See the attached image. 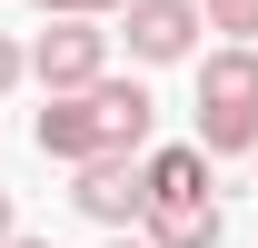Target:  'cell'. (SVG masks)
<instances>
[{
	"instance_id": "6da1fadb",
	"label": "cell",
	"mask_w": 258,
	"mask_h": 248,
	"mask_svg": "<svg viewBox=\"0 0 258 248\" xmlns=\"http://www.w3.org/2000/svg\"><path fill=\"white\" fill-rule=\"evenodd\" d=\"M40 149L70 159V169H90V159H149V129H159V99L139 90V80H99V90H70L40 109Z\"/></svg>"
},
{
	"instance_id": "7a4b0ae2",
	"label": "cell",
	"mask_w": 258,
	"mask_h": 248,
	"mask_svg": "<svg viewBox=\"0 0 258 248\" xmlns=\"http://www.w3.org/2000/svg\"><path fill=\"white\" fill-rule=\"evenodd\" d=\"M199 149L258 159V50H238V40H219L199 60Z\"/></svg>"
},
{
	"instance_id": "3957f363",
	"label": "cell",
	"mask_w": 258,
	"mask_h": 248,
	"mask_svg": "<svg viewBox=\"0 0 258 248\" xmlns=\"http://www.w3.org/2000/svg\"><path fill=\"white\" fill-rule=\"evenodd\" d=\"M30 80H40L50 99L99 90V80H109V30H99V20H50V30L30 40Z\"/></svg>"
},
{
	"instance_id": "277c9868",
	"label": "cell",
	"mask_w": 258,
	"mask_h": 248,
	"mask_svg": "<svg viewBox=\"0 0 258 248\" xmlns=\"http://www.w3.org/2000/svg\"><path fill=\"white\" fill-rule=\"evenodd\" d=\"M70 199H80V218H99L109 238H129V228L149 218V159H90Z\"/></svg>"
},
{
	"instance_id": "5b68a950",
	"label": "cell",
	"mask_w": 258,
	"mask_h": 248,
	"mask_svg": "<svg viewBox=\"0 0 258 248\" xmlns=\"http://www.w3.org/2000/svg\"><path fill=\"white\" fill-rule=\"evenodd\" d=\"M119 20H129V60H149V70L199 60V30H209V10H199V0H129Z\"/></svg>"
},
{
	"instance_id": "8992f818",
	"label": "cell",
	"mask_w": 258,
	"mask_h": 248,
	"mask_svg": "<svg viewBox=\"0 0 258 248\" xmlns=\"http://www.w3.org/2000/svg\"><path fill=\"white\" fill-rule=\"evenodd\" d=\"M189 199H209V149L199 139L149 149V209H189Z\"/></svg>"
},
{
	"instance_id": "52a82bcc",
	"label": "cell",
	"mask_w": 258,
	"mask_h": 248,
	"mask_svg": "<svg viewBox=\"0 0 258 248\" xmlns=\"http://www.w3.org/2000/svg\"><path fill=\"white\" fill-rule=\"evenodd\" d=\"M139 238H149V248H219L228 218H219V199H189V209H149Z\"/></svg>"
},
{
	"instance_id": "ba28073f",
	"label": "cell",
	"mask_w": 258,
	"mask_h": 248,
	"mask_svg": "<svg viewBox=\"0 0 258 248\" xmlns=\"http://www.w3.org/2000/svg\"><path fill=\"white\" fill-rule=\"evenodd\" d=\"M209 10V30H228L238 50H258V0H199Z\"/></svg>"
},
{
	"instance_id": "9c48e42d",
	"label": "cell",
	"mask_w": 258,
	"mask_h": 248,
	"mask_svg": "<svg viewBox=\"0 0 258 248\" xmlns=\"http://www.w3.org/2000/svg\"><path fill=\"white\" fill-rule=\"evenodd\" d=\"M40 20H109V10H129V0H30Z\"/></svg>"
},
{
	"instance_id": "30bf717a",
	"label": "cell",
	"mask_w": 258,
	"mask_h": 248,
	"mask_svg": "<svg viewBox=\"0 0 258 248\" xmlns=\"http://www.w3.org/2000/svg\"><path fill=\"white\" fill-rule=\"evenodd\" d=\"M20 80H30V50H20V40H0V99L20 90Z\"/></svg>"
},
{
	"instance_id": "8fae6325",
	"label": "cell",
	"mask_w": 258,
	"mask_h": 248,
	"mask_svg": "<svg viewBox=\"0 0 258 248\" xmlns=\"http://www.w3.org/2000/svg\"><path fill=\"white\" fill-rule=\"evenodd\" d=\"M10 238H20V209H10V189H0V248H10Z\"/></svg>"
},
{
	"instance_id": "7c38bea8",
	"label": "cell",
	"mask_w": 258,
	"mask_h": 248,
	"mask_svg": "<svg viewBox=\"0 0 258 248\" xmlns=\"http://www.w3.org/2000/svg\"><path fill=\"white\" fill-rule=\"evenodd\" d=\"M109 248H149V238H109Z\"/></svg>"
},
{
	"instance_id": "4fadbf2b",
	"label": "cell",
	"mask_w": 258,
	"mask_h": 248,
	"mask_svg": "<svg viewBox=\"0 0 258 248\" xmlns=\"http://www.w3.org/2000/svg\"><path fill=\"white\" fill-rule=\"evenodd\" d=\"M10 248H50V238H10Z\"/></svg>"
},
{
	"instance_id": "5bb4252c",
	"label": "cell",
	"mask_w": 258,
	"mask_h": 248,
	"mask_svg": "<svg viewBox=\"0 0 258 248\" xmlns=\"http://www.w3.org/2000/svg\"><path fill=\"white\" fill-rule=\"evenodd\" d=\"M248 169H258V159H248Z\"/></svg>"
}]
</instances>
